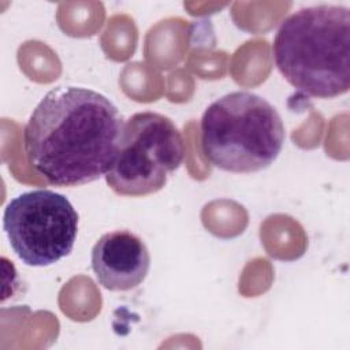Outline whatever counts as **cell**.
<instances>
[{
	"label": "cell",
	"instance_id": "1",
	"mask_svg": "<svg viewBox=\"0 0 350 350\" xmlns=\"http://www.w3.org/2000/svg\"><path fill=\"white\" fill-rule=\"evenodd\" d=\"M126 120L104 94L81 86L49 90L23 131L25 153L49 185L81 186L105 176Z\"/></svg>",
	"mask_w": 350,
	"mask_h": 350
},
{
	"label": "cell",
	"instance_id": "6",
	"mask_svg": "<svg viewBox=\"0 0 350 350\" xmlns=\"http://www.w3.org/2000/svg\"><path fill=\"white\" fill-rule=\"evenodd\" d=\"M97 282L111 291H129L148 276L150 254L145 242L129 230H115L98 238L92 249Z\"/></svg>",
	"mask_w": 350,
	"mask_h": 350
},
{
	"label": "cell",
	"instance_id": "3",
	"mask_svg": "<svg viewBox=\"0 0 350 350\" xmlns=\"http://www.w3.org/2000/svg\"><path fill=\"white\" fill-rule=\"evenodd\" d=\"M284 138L279 112L252 92L224 94L201 118L202 153L212 165L227 172L268 168L280 154Z\"/></svg>",
	"mask_w": 350,
	"mask_h": 350
},
{
	"label": "cell",
	"instance_id": "5",
	"mask_svg": "<svg viewBox=\"0 0 350 350\" xmlns=\"http://www.w3.org/2000/svg\"><path fill=\"white\" fill-rule=\"evenodd\" d=\"M3 227L22 262L49 267L71 253L78 234V213L63 194L40 189L8 202Z\"/></svg>",
	"mask_w": 350,
	"mask_h": 350
},
{
	"label": "cell",
	"instance_id": "4",
	"mask_svg": "<svg viewBox=\"0 0 350 350\" xmlns=\"http://www.w3.org/2000/svg\"><path fill=\"white\" fill-rule=\"evenodd\" d=\"M185 159V142L175 123L157 112H137L124 123L107 185L119 196L141 197L161 190Z\"/></svg>",
	"mask_w": 350,
	"mask_h": 350
},
{
	"label": "cell",
	"instance_id": "2",
	"mask_svg": "<svg viewBox=\"0 0 350 350\" xmlns=\"http://www.w3.org/2000/svg\"><path fill=\"white\" fill-rule=\"evenodd\" d=\"M273 59L284 79L317 98H334L350 88V8L319 4L301 8L279 26Z\"/></svg>",
	"mask_w": 350,
	"mask_h": 350
}]
</instances>
